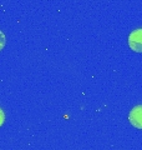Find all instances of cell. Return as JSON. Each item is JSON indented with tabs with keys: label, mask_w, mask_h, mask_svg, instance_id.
Instances as JSON below:
<instances>
[{
	"label": "cell",
	"mask_w": 142,
	"mask_h": 150,
	"mask_svg": "<svg viewBox=\"0 0 142 150\" xmlns=\"http://www.w3.org/2000/svg\"><path fill=\"white\" fill-rule=\"evenodd\" d=\"M129 46L136 53H142V28L131 31L129 35Z\"/></svg>",
	"instance_id": "1"
},
{
	"label": "cell",
	"mask_w": 142,
	"mask_h": 150,
	"mask_svg": "<svg viewBox=\"0 0 142 150\" xmlns=\"http://www.w3.org/2000/svg\"><path fill=\"white\" fill-rule=\"evenodd\" d=\"M129 120L131 125H134L137 129H142V105H136L130 111Z\"/></svg>",
	"instance_id": "2"
},
{
	"label": "cell",
	"mask_w": 142,
	"mask_h": 150,
	"mask_svg": "<svg viewBox=\"0 0 142 150\" xmlns=\"http://www.w3.org/2000/svg\"><path fill=\"white\" fill-rule=\"evenodd\" d=\"M5 44H6V38H5V34L0 30V50H3L5 48Z\"/></svg>",
	"instance_id": "3"
},
{
	"label": "cell",
	"mask_w": 142,
	"mask_h": 150,
	"mask_svg": "<svg viewBox=\"0 0 142 150\" xmlns=\"http://www.w3.org/2000/svg\"><path fill=\"white\" fill-rule=\"evenodd\" d=\"M4 121H5V112H4L3 109L0 108V126L4 124Z\"/></svg>",
	"instance_id": "4"
}]
</instances>
